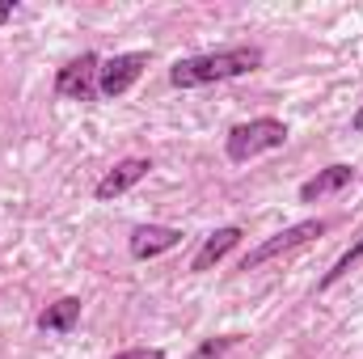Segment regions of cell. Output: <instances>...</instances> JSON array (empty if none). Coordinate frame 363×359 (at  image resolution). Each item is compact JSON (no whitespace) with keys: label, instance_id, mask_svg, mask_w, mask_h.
Instances as JSON below:
<instances>
[{"label":"cell","instance_id":"ba28073f","mask_svg":"<svg viewBox=\"0 0 363 359\" xmlns=\"http://www.w3.org/2000/svg\"><path fill=\"white\" fill-rule=\"evenodd\" d=\"M241 241V228L237 224H224V228H216L203 245H199V254H194V263H190V270H211L233 245Z\"/></svg>","mask_w":363,"mask_h":359},{"label":"cell","instance_id":"7a4b0ae2","mask_svg":"<svg viewBox=\"0 0 363 359\" xmlns=\"http://www.w3.org/2000/svg\"><path fill=\"white\" fill-rule=\"evenodd\" d=\"M287 144V123L279 118H250V123H237L224 140V153L228 161H254L262 153H274Z\"/></svg>","mask_w":363,"mask_h":359},{"label":"cell","instance_id":"7c38bea8","mask_svg":"<svg viewBox=\"0 0 363 359\" xmlns=\"http://www.w3.org/2000/svg\"><path fill=\"white\" fill-rule=\"evenodd\" d=\"M114 359H165L161 347H131V351H118Z\"/></svg>","mask_w":363,"mask_h":359},{"label":"cell","instance_id":"5bb4252c","mask_svg":"<svg viewBox=\"0 0 363 359\" xmlns=\"http://www.w3.org/2000/svg\"><path fill=\"white\" fill-rule=\"evenodd\" d=\"M9 17H13V0H0V26H4Z\"/></svg>","mask_w":363,"mask_h":359},{"label":"cell","instance_id":"9a60e30c","mask_svg":"<svg viewBox=\"0 0 363 359\" xmlns=\"http://www.w3.org/2000/svg\"><path fill=\"white\" fill-rule=\"evenodd\" d=\"M351 127H355V131H363V106L355 110V118H351Z\"/></svg>","mask_w":363,"mask_h":359},{"label":"cell","instance_id":"277c9868","mask_svg":"<svg viewBox=\"0 0 363 359\" xmlns=\"http://www.w3.org/2000/svg\"><path fill=\"white\" fill-rule=\"evenodd\" d=\"M97 72H101V60L85 51V55H77V60H68V64L60 68L55 93L68 97V101H93V97H97Z\"/></svg>","mask_w":363,"mask_h":359},{"label":"cell","instance_id":"4fadbf2b","mask_svg":"<svg viewBox=\"0 0 363 359\" xmlns=\"http://www.w3.org/2000/svg\"><path fill=\"white\" fill-rule=\"evenodd\" d=\"M228 347H233V338H216V343H203V347H199V355L211 359V355H220V351H228Z\"/></svg>","mask_w":363,"mask_h":359},{"label":"cell","instance_id":"3957f363","mask_svg":"<svg viewBox=\"0 0 363 359\" xmlns=\"http://www.w3.org/2000/svg\"><path fill=\"white\" fill-rule=\"evenodd\" d=\"M325 233V224L321 220H304V224H291V228H283V233H274L267 241H258L245 258H241V270H258L274 263V258H287V254H296V250H304L313 237H321Z\"/></svg>","mask_w":363,"mask_h":359},{"label":"cell","instance_id":"6da1fadb","mask_svg":"<svg viewBox=\"0 0 363 359\" xmlns=\"http://www.w3.org/2000/svg\"><path fill=\"white\" fill-rule=\"evenodd\" d=\"M262 68V51L258 47H228V51H207V55H190L169 68V85L178 89H199L211 81H233V77H250Z\"/></svg>","mask_w":363,"mask_h":359},{"label":"cell","instance_id":"5b68a950","mask_svg":"<svg viewBox=\"0 0 363 359\" xmlns=\"http://www.w3.org/2000/svg\"><path fill=\"white\" fill-rule=\"evenodd\" d=\"M144 68H148V55H144V51L110 55V60L101 64V72H97V93H101V97H123V93L144 77Z\"/></svg>","mask_w":363,"mask_h":359},{"label":"cell","instance_id":"8992f818","mask_svg":"<svg viewBox=\"0 0 363 359\" xmlns=\"http://www.w3.org/2000/svg\"><path fill=\"white\" fill-rule=\"evenodd\" d=\"M148 170H152V161H148V157H127V161H118V165H114L106 178L93 186V199H97V203H110V199L127 194L135 182L148 178Z\"/></svg>","mask_w":363,"mask_h":359},{"label":"cell","instance_id":"30bf717a","mask_svg":"<svg viewBox=\"0 0 363 359\" xmlns=\"http://www.w3.org/2000/svg\"><path fill=\"white\" fill-rule=\"evenodd\" d=\"M77 321H81V300L77 296H60L55 304H47L38 313V330H47V334H68Z\"/></svg>","mask_w":363,"mask_h":359},{"label":"cell","instance_id":"8fae6325","mask_svg":"<svg viewBox=\"0 0 363 359\" xmlns=\"http://www.w3.org/2000/svg\"><path fill=\"white\" fill-rule=\"evenodd\" d=\"M355 263H363V237L351 245V250H347V254H342V258H338V263H334V267L325 270V279H321L317 287H321V292H325V287H334L338 279H347V275H351V267H355Z\"/></svg>","mask_w":363,"mask_h":359},{"label":"cell","instance_id":"52a82bcc","mask_svg":"<svg viewBox=\"0 0 363 359\" xmlns=\"http://www.w3.org/2000/svg\"><path fill=\"white\" fill-rule=\"evenodd\" d=\"M182 245V233L178 228H169V224H140L135 233H131V258H157V254H165V250H178Z\"/></svg>","mask_w":363,"mask_h":359},{"label":"cell","instance_id":"9c48e42d","mask_svg":"<svg viewBox=\"0 0 363 359\" xmlns=\"http://www.w3.org/2000/svg\"><path fill=\"white\" fill-rule=\"evenodd\" d=\"M355 182V170L351 165H330V170H321L317 178H308L300 186V199L304 203H317V199H325V194H338L342 186H351Z\"/></svg>","mask_w":363,"mask_h":359}]
</instances>
